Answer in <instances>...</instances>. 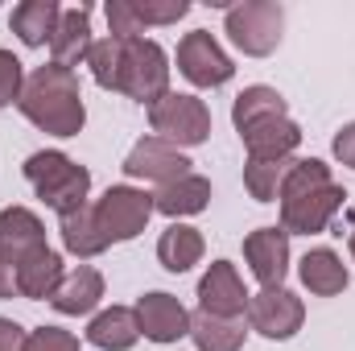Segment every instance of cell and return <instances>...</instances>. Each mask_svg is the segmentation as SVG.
I'll list each match as a JSON object with an SVG mask.
<instances>
[{"label": "cell", "mask_w": 355, "mask_h": 351, "mask_svg": "<svg viewBox=\"0 0 355 351\" xmlns=\"http://www.w3.org/2000/svg\"><path fill=\"white\" fill-rule=\"evenodd\" d=\"M268 116H289V103H285V95L277 87H265V83L244 87L236 95V103H232V124H236V132L248 128V124H257V120H268Z\"/></svg>", "instance_id": "26"}, {"label": "cell", "mask_w": 355, "mask_h": 351, "mask_svg": "<svg viewBox=\"0 0 355 351\" xmlns=\"http://www.w3.org/2000/svg\"><path fill=\"white\" fill-rule=\"evenodd\" d=\"M244 261L252 268V277L272 289V285H285V273H289V232L285 228H257L244 236Z\"/></svg>", "instance_id": "13"}, {"label": "cell", "mask_w": 355, "mask_h": 351, "mask_svg": "<svg viewBox=\"0 0 355 351\" xmlns=\"http://www.w3.org/2000/svg\"><path fill=\"white\" fill-rule=\"evenodd\" d=\"M352 261H355V232H352Z\"/></svg>", "instance_id": "34"}, {"label": "cell", "mask_w": 355, "mask_h": 351, "mask_svg": "<svg viewBox=\"0 0 355 351\" xmlns=\"http://www.w3.org/2000/svg\"><path fill=\"white\" fill-rule=\"evenodd\" d=\"M25 351H79V339L62 327H37V331H29Z\"/></svg>", "instance_id": "30"}, {"label": "cell", "mask_w": 355, "mask_h": 351, "mask_svg": "<svg viewBox=\"0 0 355 351\" xmlns=\"http://www.w3.org/2000/svg\"><path fill=\"white\" fill-rule=\"evenodd\" d=\"M207 203H211V178H202V174H186L153 194V207L162 215H170V219L198 215V211H207Z\"/></svg>", "instance_id": "23"}, {"label": "cell", "mask_w": 355, "mask_h": 351, "mask_svg": "<svg viewBox=\"0 0 355 351\" xmlns=\"http://www.w3.org/2000/svg\"><path fill=\"white\" fill-rule=\"evenodd\" d=\"M58 232H62V248H67L71 257H79V261H91V257H99V252L107 248V240H103V232H99V223H95L91 203L79 207V211H71V215H62V219H58Z\"/></svg>", "instance_id": "24"}, {"label": "cell", "mask_w": 355, "mask_h": 351, "mask_svg": "<svg viewBox=\"0 0 355 351\" xmlns=\"http://www.w3.org/2000/svg\"><path fill=\"white\" fill-rule=\"evenodd\" d=\"M91 79L103 91H120L145 108L170 95V58L153 37H103L87 54Z\"/></svg>", "instance_id": "1"}, {"label": "cell", "mask_w": 355, "mask_h": 351, "mask_svg": "<svg viewBox=\"0 0 355 351\" xmlns=\"http://www.w3.org/2000/svg\"><path fill=\"white\" fill-rule=\"evenodd\" d=\"M248 327L257 331V335H265L272 343H285V339H293L297 331H302V323H306V302L293 293V289H285V285H272V289H261V293H252L248 298Z\"/></svg>", "instance_id": "8"}, {"label": "cell", "mask_w": 355, "mask_h": 351, "mask_svg": "<svg viewBox=\"0 0 355 351\" xmlns=\"http://www.w3.org/2000/svg\"><path fill=\"white\" fill-rule=\"evenodd\" d=\"M137 339H141V327L128 306H107L87 323V343L99 351H128L137 348Z\"/></svg>", "instance_id": "21"}, {"label": "cell", "mask_w": 355, "mask_h": 351, "mask_svg": "<svg viewBox=\"0 0 355 351\" xmlns=\"http://www.w3.org/2000/svg\"><path fill=\"white\" fill-rule=\"evenodd\" d=\"M91 46H95V37H91V8L87 4L62 8V21H58V29H54V37H50L54 62L67 67V71H75L79 62H87Z\"/></svg>", "instance_id": "17"}, {"label": "cell", "mask_w": 355, "mask_h": 351, "mask_svg": "<svg viewBox=\"0 0 355 351\" xmlns=\"http://www.w3.org/2000/svg\"><path fill=\"white\" fill-rule=\"evenodd\" d=\"M244 323L240 318H215V314H190V339L198 351H240L244 348Z\"/></svg>", "instance_id": "25"}, {"label": "cell", "mask_w": 355, "mask_h": 351, "mask_svg": "<svg viewBox=\"0 0 355 351\" xmlns=\"http://www.w3.org/2000/svg\"><path fill=\"white\" fill-rule=\"evenodd\" d=\"M33 248H46V223L29 207H4L0 211V257L17 268L21 257Z\"/></svg>", "instance_id": "16"}, {"label": "cell", "mask_w": 355, "mask_h": 351, "mask_svg": "<svg viewBox=\"0 0 355 351\" xmlns=\"http://www.w3.org/2000/svg\"><path fill=\"white\" fill-rule=\"evenodd\" d=\"M297 277H302V285L314 298H335V293H343L352 285L347 264H343V257L335 248H310L302 257V264H297Z\"/></svg>", "instance_id": "18"}, {"label": "cell", "mask_w": 355, "mask_h": 351, "mask_svg": "<svg viewBox=\"0 0 355 351\" xmlns=\"http://www.w3.org/2000/svg\"><path fill=\"white\" fill-rule=\"evenodd\" d=\"M149 124H153V137L170 141L174 149H194L211 137V108L198 95L170 91L149 108Z\"/></svg>", "instance_id": "7"}, {"label": "cell", "mask_w": 355, "mask_h": 351, "mask_svg": "<svg viewBox=\"0 0 355 351\" xmlns=\"http://www.w3.org/2000/svg\"><path fill=\"white\" fill-rule=\"evenodd\" d=\"M141 25H178L186 12H190V0H132Z\"/></svg>", "instance_id": "28"}, {"label": "cell", "mask_w": 355, "mask_h": 351, "mask_svg": "<svg viewBox=\"0 0 355 351\" xmlns=\"http://www.w3.org/2000/svg\"><path fill=\"white\" fill-rule=\"evenodd\" d=\"M202 252H207V240L190 223H170L157 236V261H162L166 273H190L194 264L202 261Z\"/></svg>", "instance_id": "22"}, {"label": "cell", "mask_w": 355, "mask_h": 351, "mask_svg": "<svg viewBox=\"0 0 355 351\" xmlns=\"http://www.w3.org/2000/svg\"><path fill=\"white\" fill-rule=\"evenodd\" d=\"M132 314H137V327L149 343H178V339L190 335V310L166 289H153V293L137 298Z\"/></svg>", "instance_id": "11"}, {"label": "cell", "mask_w": 355, "mask_h": 351, "mask_svg": "<svg viewBox=\"0 0 355 351\" xmlns=\"http://www.w3.org/2000/svg\"><path fill=\"white\" fill-rule=\"evenodd\" d=\"M248 289L236 273L232 261H215L207 264L202 281H198V310L202 314H215V318H240L248 310Z\"/></svg>", "instance_id": "12"}, {"label": "cell", "mask_w": 355, "mask_h": 351, "mask_svg": "<svg viewBox=\"0 0 355 351\" xmlns=\"http://www.w3.org/2000/svg\"><path fill=\"white\" fill-rule=\"evenodd\" d=\"M240 141H244L248 157H261V162L293 157V149L302 145V128L289 116H268V120H257V124L240 128Z\"/></svg>", "instance_id": "14"}, {"label": "cell", "mask_w": 355, "mask_h": 351, "mask_svg": "<svg viewBox=\"0 0 355 351\" xmlns=\"http://www.w3.org/2000/svg\"><path fill=\"white\" fill-rule=\"evenodd\" d=\"M99 298H103V273L91 268V264H75V268L62 277V285L54 289L50 306H54L58 314H91V310L99 306Z\"/></svg>", "instance_id": "19"}, {"label": "cell", "mask_w": 355, "mask_h": 351, "mask_svg": "<svg viewBox=\"0 0 355 351\" xmlns=\"http://www.w3.org/2000/svg\"><path fill=\"white\" fill-rule=\"evenodd\" d=\"M12 293H17V268L0 257V302H8Z\"/></svg>", "instance_id": "33"}, {"label": "cell", "mask_w": 355, "mask_h": 351, "mask_svg": "<svg viewBox=\"0 0 355 351\" xmlns=\"http://www.w3.org/2000/svg\"><path fill=\"white\" fill-rule=\"evenodd\" d=\"M190 157L174 149L170 141H162V137H141L132 149H128V157H124V174L128 178H141V182H157V186H170L178 178L190 174Z\"/></svg>", "instance_id": "10"}, {"label": "cell", "mask_w": 355, "mask_h": 351, "mask_svg": "<svg viewBox=\"0 0 355 351\" xmlns=\"http://www.w3.org/2000/svg\"><path fill=\"white\" fill-rule=\"evenodd\" d=\"M281 29H285V8L277 0H240L227 8L223 21V33L248 58H268L281 46Z\"/></svg>", "instance_id": "5"}, {"label": "cell", "mask_w": 355, "mask_h": 351, "mask_svg": "<svg viewBox=\"0 0 355 351\" xmlns=\"http://www.w3.org/2000/svg\"><path fill=\"white\" fill-rule=\"evenodd\" d=\"M25 339H29V331L21 323L0 318V351H25Z\"/></svg>", "instance_id": "32"}, {"label": "cell", "mask_w": 355, "mask_h": 351, "mask_svg": "<svg viewBox=\"0 0 355 351\" xmlns=\"http://www.w3.org/2000/svg\"><path fill=\"white\" fill-rule=\"evenodd\" d=\"M17 108L33 128L50 132V137H79L83 124H87L79 75L58 67V62H46L25 79V91L17 99Z\"/></svg>", "instance_id": "3"}, {"label": "cell", "mask_w": 355, "mask_h": 351, "mask_svg": "<svg viewBox=\"0 0 355 351\" xmlns=\"http://www.w3.org/2000/svg\"><path fill=\"white\" fill-rule=\"evenodd\" d=\"M58 21H62V4H58V0H21V4L12 8V17H8L12 33H17L25 46H33V50H37V46H50Z\"/></svg>", "instance_id": "20"}, {"label": "cell", "mask_w": 355, "mask_h": 351, "mask_svg": "<svg viewBox=\"0 0 355 351\" xmlns=\"http://www.w3.org/2000/svg\"><path fill=\"white\" fill-rule=\"evenodd\" d=\"M331 153L339 157V166L355 170V120H352V124H343V128L335 132V141H331Z\"/></svg>", "instance_id": "31"}, {"label": "cell", "mask_w": 355, "mask_h": 351, "mask_svg": "<svg viewBox=\"0 0 355 351\" xmlns=\"http://www.w3.org/2000/svg\"><path fill=\"white\" fill-rule=\"evenodd\" d=\"M91 211H95V223L107 244H128L149 228L157 207H153V194L141 186H107L91 203Z\"/></svg>", "instance_id": "6"}, {"label": "cell", "mask_w": 355, "mask_h": 351, "mask_svg": "<svg viewBox=\"0 0 355 351\" xmlns=\"http://www.w3.org/2000/svg\"><path fill=\"white\" fill-rule=\"evenodd\" d=\"M289 170H293V157H272V162L248 157V166H244V186H248V194H252L257 203H277Z\"/></svg>", "instance_id": "27"}, {"label": "cell", "mask_w": 355, "mask_h": 351, "mask_svg": "<svg viewBox=\"0 0 355 351\" xmlns=\"http://www.w3.org/2000/svg\"><path fill=\"white\" fill-rule=\"evenodd\" d=\"M21 170L29 178V186L37 190V198L50 211H58V219L71 215V211H79V207H87L91 170L79 166L75 157H67L58 149H42V153H29Z\"/></svg>", "instance_id": "4"}, {"label": "cell", "mask_w": 355, "mask_h": 351, "mask_svg": "<svg viewBox=\"0 0 355 351\" xmlns=\"http://www.w3.org/2000/svg\"><path fill=\"white\" fill-rule=\"evenodd\" d=\"M178 71H182V79H186V83L211 91V87L232 83L236 62L223 54V46L215 42V33H211V29H194V33H186V37L178 42Z\"/></svg>", "instance_id": "9"}, {"label": "cell", "mask_w": 355, "mask_h": 351, "mask_svg": "<svg viewBox=\"0 0 355 351\" xmlns=\"http://www.w3.org/2000/svg\"><path fill=\"white\" fill-rule=\"evenodd\" d=\"M67 268H62V257L46 244V248H33L29 257L17 261V293L29 298V302H50L54 289L62 285Z\"/></svg>", "instance_id": "15"}, {"label": "cell", "mask_w": 355, "mask_h": 351, "mask_svg": "<svg viewBox=\"0 0 355 351\" xmlns=\"http://www.w3.org/2000/svg\"><path fill=\"white\" fill-rule=\"evenodd\" d=\"M21 91H25V67H21V58L12 50H0V108L17 103Z\"/></svg>", "instance_id": "29"}, {"label": "cell", "mask_w": 355, "mask_h": 351, "mask_svg": "<svg viewBox=\"0 0 355 351\" xmlns=\"http://www.w3.org/2000/svg\"><path fill=\"white\" fill-rule=\"evenodd\" d=\"M347 190L331 178V166L318 157H293V170L281 186V228L289 236H318L343 211Z\"/></svg>", "instance_id": "2"}]
</instances>
